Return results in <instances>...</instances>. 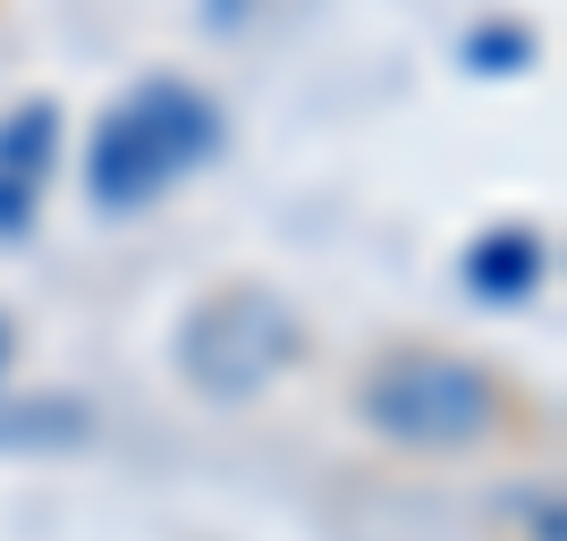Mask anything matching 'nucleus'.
I'll return each instance as SVG.
<instances>
[{"label": "nucleus", "mask_w": 567, "mask_h": 541, "mask_svg": "<svg viewBox=\"0 0 567 541\" xmlns=\"http://www.w3.org/2000/svg\"><path fill=\"white\" fill-rule=\"evenodd\" d=\"M297 355V330L288 313L262 296V288H220L213 305L187 322V373L213 389V398H246Z\"/></svg>", "instance_id": "3"}, {"label": "nucleus", "mask_w": 567, "mask_h": 541, "mask_svg": "<svg viewBox=\"0 0 567 541\" xmlns=\"http://www.w3.org/2000/svg\"><path fill=\"white\" fill-rule=\"evenodd\" d=\"M0 355H9V347H0Z\"/></svg>", "instance_id": "6"}, {"label": "nucleus", "mask_w": 567, "mask_h": 541, "mask_svg": "<svg viewBox=\"0 0 567 541\" xmlns=\"http://www.w3.org/2000/svg\"><path fill=\"white\" fill-rule=\"evenodd\" d=\"M364 424L399 448H483L508 424V389L450 347H399L364 373Z\"/></svg>", "instance_id": "2"}, {"label": "nucleus", "mask_w": 567, "mask_h": 541, "mask_svg": "<svg viewBox=\"0 0 567 541\" xmlns=\"http://www.w3.org/2000/svg\"><path fill=\"white\" fill-rule=\"evenodd\" d=\"M51 153H60V111L51 102H25V111L0 118V237L34 229V187H43Z\"/></svg>", "instance_id": "4"}, {"label": "nucleus", "mask_w": 567, "mask_h": 541, "mask_svg": "<svg viewBox=\"0 0 567 541\" xmlns=\"http://www.w3.org/2000/svg\"><path fill=\"white\" fill-rule=\"evenodd\" d=\"M213 153H220L213 94H195L187 76H144L102 111L94 144H85V195L102 212H144L162 187H178Z\"/></svg>", "instance_id": "1"}, {"label": "nucleus", "mask_w": 567, "mask_h": 541, "mask_svg": "<svg viewBox=\"0 0 567 541\" xmlns=\"http://www.w3.org/2000/svg\"><path fill=\"white\" fill-rule=\"evenodd\" d=\"M466 280L483 288V296H525V288L543 280V237L534 229H492L466 254Z\"/></svg>", "instance_id": "5"}]
</instances>
